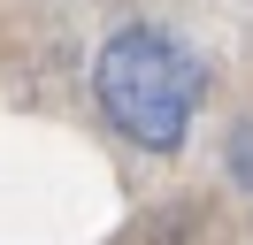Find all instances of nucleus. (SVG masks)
Returning <instances> with one entry per match:
<instances>
[{"label": "nucleus", "instance_id": "f03ea898", "mask_svg": "<svg viewBox=\"0 0 253 245\" xmlns=\"http://www.w3.org/2000/svg\"><path fill=\"white\" fill-rule=\"evenodd\" d=\"M230 176L253 192V122H238V130H230Z\"/></svg>", "mask_w": 253, "mask_h": 245}, {"label": "nucleus", "instance_id": "f257e3e1", "mask_svg": "<svg viewBox=\"0 0 253 245\" xmlns=\"http://www.w3.org/2000/svg\"><path fill=\"white\" fill-rule=\"evenodd\" d=\"M200 92H207V61L192 54L176 31L154 23H123L92 61V100L130 146L146 153H176L200 115Z\"/></svg>", "mask_w": 253, "mask_h": 245}]
</instances>
